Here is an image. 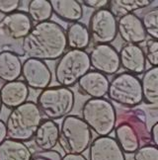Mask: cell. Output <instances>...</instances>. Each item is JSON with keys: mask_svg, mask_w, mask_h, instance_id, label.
Wrapping results in <instances>:
<instances>
[{"mask_svg": "<svg viewBox=\"0 0 158 160\" xmlns=\"http://www.w3.org/2000/svg\"><path fill=\"white\" fill-rule=\"evenodd\" d=\"M66 38L62 26L53 21L34 25L22 40L23 53L28 58L57 60L65 52Z\"/></svg>", "mask_w": 158, "mask_h": 160, "instance_id": "obj_1", "label": "cell"}, {"mask_svg": "<svg viewBox=\"0 0 158 160\" xmlns=\"http://www.w3.org/2000/svg\"><path fill=\"white\" fill-rule=\"evenodd\" d=\"M115 140L124 153L131 154L139 147L150 143V127L142 109H126L117 113Z\"/></svg>", "mask_w": 158, "mask_h": 160, "instance_id": "obj_2", "label": "cell"}, {"mask_svg": "<svg viewBox=\"0 0 158 160\" xmlns=\"http://www.w3.org/2000/svg\"><path fill=\"white\" fill-rule=\"evenodd\" d=\"M42 121V115L36 103L27 101L11 110L5 122L6 134L9 139L20 142L32 140Z\"/></svg>", "mask_w": 158, "mask_h": 160, "instance_id": "obj_3", "label": "cell"}, {"mask_svg": "<svg viewBox=\"0 0 158 160\" xmlns=\"http://www.w3.org/2000/svg\"><path fill=\"white\" fill-rule=\"evenodd\" d=\"M81 119L98 137H108L116 126L117 111L105 98H92L83 104Z\"/></svg>", "mask_w": 158, "mask_h": 160, "instance_id": "obj_4", "label": "cell"}, {"mask_svg": "<svg viewBox=\"0 0 158 160\" xmlns=\"http://www.w3.org/2000/svg\"><path fill=\"white\" fill-rule=\"evenodd\" d=\"M74 92L70 88L53 86L41 92L37 97L36 105L42 115L56 122L69 116L74 108Z\"/></svg>", "mask_w": 158, "mask_h": 160, "instance_id": "obj_5", "label": "cell"}, {"mask_svg": "<svg viewBox=\"0 0 158 160\" xmlns=\"http://www.w3.org/2000/svg\"><path fill=\"white\" fill-rule=\"evenodd\" d=\"M92 141V132L85 122L75 115L62 120L59 128L58 144L65 154H82Z\"/></svg>", "mask_w": 158, "mask_h": 160, "instance_id": "obj_6", "label": "cell"}, {"mask_svg": "<svg viewBox=\"0 0 158 160\" xmlns=\"http://www.w3.org/2000/svg\"><path fill=\"white\" fill-rule=\"evenodd\" d=\"M109 101L126 108H137L142 103L141 79L127 72H121L109 82L107 91Z\"/></svg>", "mask_w": 158, "mask_h": 160, "instance_id": "obj_7", "label": "cell"}, {"mask_svg": "<svg viewBox=\"0 0 158 160\" xmlns=\"http://www.w3.org/2000/svg\"><path fill=\"white\" fill-rule=\"evenodd\" d=\"M88 53L85 51L69 50L58 58L54 66L56 81L59 86L69 88L90 70Z\"/></svg>", "mask_w": 158, "mask_h": 160, "instance_id": "obj_8", "label": "cell"}, {"mask_svg": "<svg viewBox=\"0 0 158 160\" xmlns=\"http://www.w3.org/2000/svg\"><path fill=\"white\" fill-rule=\"evenodd\" d=\"M87 28L90 40L95 45H111L117 37V19L108 8L94 11Z\"/></svg>", "mask_w": 158, "mask_h": 160, "instance_id": "obj_9", "label": "cell"}, {"mask_svg": "<svg viewBox=\"0 0 158 160\" xmlns=\"http://www.w3.org/2000/svg\"><path fill=\"white\" fill-rule=\"evenodd\" d=\"M88 57L90 66L104 75H114L121 68L119 52L112 45H95Z\"/></svg>", "mask_w": 158, "mask_h": 160, "instance_id": "obj_10", "label": "cell"}, {"mask_svg": "<svg viewBox=\"0 0 158 160\" xmlns=\"http://www.w3.org/2000/svg\"><path fill=\"white\" fill-rule=\"evenodd\" d=\"M21 76L28 88L45 90L52 82V71L46 61L27 58L22 63Z\"/></svg>", "mask_w": 158, "mask_h": 160, "instance_id": "obj_11", "label": "cell"}, {"mask_svg": "<svg viewBox=\"0 0 158 160\" xmlns=\"http://www.w3.org/2000/svg\"><path fill=\"white\" fill-rule=\"evenodd\" d=\"M33 26L27 12L17 10L0 19V35L11 40H23Z\"/></svg>", "mask_w": 158, "mask_h": 160, "instance_id": "obj_12", "label": "cell"}, {"mask_svg": "<svg viewBox=\"0 0 158 160\" xmlns=\"http://www.w3.org/2000/svg\"><path fill=\"white\" fill-rule=\"evenodd\" d=\"M117 35L126 44L138 46L145 42L147 37L141 18L135 13L119 18L117 21Z\"/></svg>", "mask_w": 158, "mask_h": 160, "instance_id": "obj_13", "label": "cell"}, {"mask_svg": "<svg viewBox=\"0 0 158 160\" xmlns=\"http://www.w3.org/2000/svg\"><path fill=\"white\" fill-rule=\"evenodd\" d=\"M87 160H126L125 153L114 138L98 137L91 141Z\"/></svg>", "mask_w": 158, "mask_h": 160, "instance_id": "obj_14", "label": "cell"}, {"mask_svg": "<svg viewBox=\"0 0 158 160\" xmlns=\"http://www.w3.org/2000/svg\"><path fill=\"white\" fill-rule=\"evenodd\" d=\"M120 65L126 72L133 75L143 74L146 66L143 50L138 45L126 44L119 52Z\"/></svg>", "mask_w": 158, "mask_h": 160, "instance_id": "obj_15", "label": "cell"}, {"mask_svg": "<svg viewBox=\"0 0 158 160\" xmlns=\"http://www.w3.org/2000/svg\"><path fill=\"white\" fill-rule=\"evenodd\" d=\"M109 79L106 75L95 70H89L78 80V89L85 96L92 98H104L107 95Z\"/></svg>", "mask_w": 158, "mask_h": 160, "instance_id": "obj_16", "label": "cell"}, {"mask_svg": "<svg viewBox=\"0 0 158 160\" xmlns=\"http://www.w3.org/2000/svg\"><path fill=\"white\" fill-rule=\"evenodd\" d=\"M29 95L30 90L23 80L4 83L0 88V99L2 106L11 110L27 102Z\"/></svg>", "mask_w": 158, "mask_h": 160, "instance_id": "obj_17", "label": "cell"}, {"mask_svg": "<svg viewBox=\"0 0 158 160\" xmlns=\"http://www.w3.org/2000/svg\"><path fill=\"white\" fill-rule=\"evenodd\" d=\"M59 127L57 122L42 120L34 134V144L40 151H50L58 143Z\"/></svg>", "mask_w": 158, "mask_h": 160, "instance_id": "obj_18", "label": "cell"}, {"mask_svg": "<svg viewBox=\"0 0 158 160\" xmlns=\"http://www.w3.org/2000/svg\"><path fill=\"white\" fill-rule=\"evenodd\" d=\"M22 61L16 52L5 50L0 52V80L5 83L16 81L21 76Z\"/></svg>", "mask_w": 158, "mask_h": 160, "instance_id": "obj_19", "label": "cell"}, {"mask_svg": "<svg viewBox=\"0 0 158 160\" xmlns=\"http://www.w3.org/2000/svg\"><path fill=\"white\" fill-rule=\"evenodd\" d=\"M52 14L67 23L79 22L83 17L82 5L76 0H52Z\"/></svg>", "mask_w": 158, "mask_h": 160, "instance_id": "obj_20", "label": "cell"}, {"mask_svg": "<svg viewBox=\"0 0 158 160\" xmlns=\"http://www.w3.org/2000/svg\"><path fill=\"white\" fill-rule=\"evenodd\" d=\"M66 47L69 50L84 51L89 47L90 35L87 26L83 23H72L65 31Z\"/></svg>", "mask_w": 158, "mask_h": 160, "instance_id": "obj_21", "label": "cell"}, {"mask_svg": "<svg viewBox=\"0 0 158 160\" xmlns=\"http://www.w3.org/2000/svg\"><path fill=\"white\" fill-rule=\"evenodd\" d=\"M142 102L146 105L156 106L158 104V67H150L143 72L141 79Z\"/></svg>", "mask_w": 158, "mask_h": 160, "instance_id": "obj_22", "label": "cell"}, {"mask_svg": "<svg viewBox=\"0 0 158 160\" xmlns=\"http://www.w3.org/2000/svg\"><path fill=\"white\" fill-rule=\"evenodd\" d=\"M32 154L24 142L6 138L0 143V160H30Z\"/></svg>", "mask_w": 158, "mask_h": 160, "instance_id": "obj_23", "label": "cell"}, {"mask_svg": "<svg viewBox=\"0 0 158 160\" xmlns=\"http://www.w3.org/2000/svg\"><path fill=\"white\" fill-rule=\"evenodd\" d=\"M151 4L149 0H112L109 1L108 10L116 18H121L135 11L146 8Z\"/></svg>", "mask_w": 158, "mask_h": 160, "instance_id": "obj_24", "label": "cell"}, {"mask_svg": "<svg viewBox=\"0 0 158 160\" xmlns=\"http://www.w3.org/2000/svg\"><path fill=\"white\" fill-rule=\"evenodd\" d=\"M27 14L36 24L50 21L52 16V5L47 0H32L29 1Z\"/></svg>", "mask_w": 158, "mask_h": 160, "instance_id": "obj_25", "label": "cell"}, {"mask_svg": "<svg viewBox=\"0 0 158 160\" xmlns=\"http://www.w3.org/2000/svg\"><path fill=\"white\" fill-rule=\"evenodd\" d=\"M141 20L143 29L146 33V36H149L151 40L157 41L158 39V10L156 8L151 9L146 12Z\"/></svg>", "mask_w": 158, "mask_h": 160, "instance_id": "obj_26", "label": "cell"}, {"mask_svg": "<svg viewBox=\"0 0 158 160\" xmlns=\"http://www.w3.org/2000/svg\"><path fill=\"white\" fill-rule=\"evenodd\" d=\"M144 58L150 66L155 67L158 64V42L155 40L149 39L145 42L144 48Z\"/></svg>", "mask_w": 158, "mask_h": 160, "instance_id": "obj_27", "label": "cell"}, {"mask_svg": "<svg viewBox=\"0 0 158 160\" xmlns=\"http://www.w3.org/2000/svg\"><path fill=\"white\" fill-rule=\"evenodd\" d=\"M133 160H158V148L152 144L139 147L133 153Z\"/></svg>", "mask_w": 158, "mask_h": 160, "instance_id": "obj_28", "label": "cell"}, {"mask_svg": "<svg viewBox=\"0 0 158 160\" xmlns=\"http://www.w3.org/2000/svg\"><path fill=\"white\" fill-rule=\"evenodd\" d=\"M21 1L19 0H0V13L7 15L17 11L20 7Z\"/></svg>", "mask_w": 158, "mask_h": 160, "instance_id": "obj_29", "label": "cell"}, {"mask_svg": "<svg viewBox=\"0 0 158 160\" xmlns=\"http://www.w3.org/2000/svg\"><path fill=\"white\" fill-rule=\"evenodd\" d=\"M30 160H62L60 153L56 150L50 151H40L32 154Z\"/></svg>", "mask_w": 158, "mask_h": 160, "instance_id": "obj_30", "label": "cell"}, {"mask_svg": "<svg viewBox=\"0 0 158 160\" xmlns=\"http://www.w3.org/2000/svg\"><path fill=\"white\" fill-rule=\"evenodd\" d=\"M81 3H83V5L88 8L94 9L95 11L107 8L109 5L108 0H83Z\"/></svg>", "mask_w": 158, "mask_h": 160, "instance_id": "obj_31", "label": "cell"}, {"mask_svg": "<svg viewBox=\"0 0 158 160\" xmlns=\"http://www.w3.org/2000/svg\"><path fill=\"white\" fill-rule=\"evenodd\" d=\"M150 143L156 146L158 145V122H155L150 128Z\"/></svg>", "mask_w": 158, "mask_h": 160, "instance_id": "obj_32", "label": "cell"}, {"mask_svg": "<svg viewBox=\"0 0 158 160\" xmlns=\"http://www.w3.org/2000/svg\"><path fill=\"white\" fill-rule=\"evenodd\" d=\"M62 160H87L83 154H65L62 156Z\"/></svg>", "mask_w": 158, "mask_h": 160, "instance_id": "obj_33", "label": "cell"}, {"mask_svg": "<svg viewBox=\"0 0 158 160\" xmlns=\"http://www.w3.org/2000/svg\"><path fill=\"white\" fill-rule=\"evenodd\" d=\"M6 138H7V134H6L5 122H3L2 120H0V143H1L3 140H5Z\"/></svg>", "mask_w": 158, "mask_h": 160, "instance_id": "obj_34", "label": "cell"}, {"mask_svg": "<svg viewBox=\"0 0 158 160\" xmlns=\"http://www.w3.org/2000/svg\"><path fill=\"white\" fill-rule=\"evenodd\" d=\"M1 109H2V103H1V99H0V112H1Z\"/></svg>", "mask_w": 158, "mask_h": 160, "instance_id": "obj_35", "label": "cell"}]
</instances>
